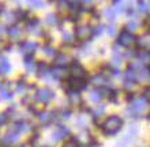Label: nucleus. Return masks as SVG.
Returning a JSON list of instances; mask_svg holds the SVG:
<instances>
[{
    "mask_svg": "<svg viewBox=\"0 0 150 147\" xmlns=\"http://www.w3.org/2000/svg\"><path fill=\"white\" fill-rule=\"evenodd\" d=\"M75 40L81 42V44H87L90 38L93 37V27L89 25H79L75 29Z\"/></svg>",
    "mask_w": 150,
    "mask_h": 147,
    "instance_id": "obj_3",
    "label": "nucleus"
},
{
    "mask_svg": "<svg viewBox=\"0 0 150 147\" xmlns=\"http://www.w3.org/2000/svg\"><path fill=\"white\" fill-rule=\"evenodd\" d=\"M67 99L72 106H76V105H79V103L82 102L81 93H78V91H68L67 93Z\"/></svg>",
    "mask_w": 150,
    "mask_h": 147,
    "instance_id": "obj_17",
    "label": "nucleus"
},
{
    "mask_svg": "<svg viewBox=\"0 0 150 147\" xmlns=\"http://www.w3.org/2000/svg\"><path fill=\"white\" fill-rule=\"evenodd\" d=\"M68 56L66 53H57L55 57V65L56 67H68Z\"/></svg>",
    "mask_w": 150,
    "mask_h": 147,
    "instance_id": "obj_18",
    "label": "nucleus"
},
{
    "mask_svg": "<svg viewBox=\"0 0 150 147\" xmlns=\"http://www.w3.org/2000/svg\"><path fill=\"white\" fill-rule=\"evenodd\" d=\"M147 4H149V8H150V1H147Z\"/></svg>",
    "mask_w": 150,
    "mask_h": 147,
    "instance_id": "obj_49",
    "label": "nucleus"
},
{
    "mask_svg": "<svg viewBox=\"0 0 150 147\" xmlns=\"http://www.w3.org/2000/svg\"><path fill=\"white\" fill-rule=\"evenodd\" d=\"M104 16L108 19V22L113 23V20L116 19V12H115L112 8H107V10L104 11Z\"/></svg>",
    "mask_w": 150,
    "mask_h": 147,
    "instance_id": "obj_31",
    "label": "nucleus"
},
{
    "mask_svg": "<svg viewBox=\"0 0 150 147\" xmlns=\"http://www.w3.org/2000/svg\"><path fill=\"white\" fill-rule=\"evenodd\" d=\"M36 117H37V121H38L40 125L47 127V125H49V124L53 123L56 120V113L49 112V110H41V112H38V115Z\"/></svg>",
    "mask_w": 150,
    "mask_h": 147,
    "instance_id": "obj_9",
    "label": "nucleus"
},
{
    "mask_svg": "<svg viewBox=\"0 0 150 147\" xmlns=\"http://www.w3.org/2000/svg\"><path fill=\"white\" fill-rule=\"evenodd\" d=\"M56 117H59V120H62V121H64V120H70V117H71V112L66 110V109H62L59 113H56Z\"/></svg>",
    "mask_w": 150,
    "mask_h": 147,
    "instance_id": "obj_32",
    "label": "nucleus"
},
{
    "mask_svg": "<svg viewBox=\"0 0 150 147\" xmlns=\"http://www.w3.org/2000/svg\"><path fill=\"white\" fill-rule=\"evenodd\" d=\"M111 8L116 12V15H117V14H124V12L127 11L126 3H124V1H120V0H115V1H112V7Z\"/></svg>",
    "mask_w": 150,
    "mask_h": 147,
    "instance_id": "obj_19",
    "label": "nucleus"
},
{
    "mask_svg": "<svg viewBox=\"0 0 150 147\" xmlns=\"http://www.w3.org/2000/svg\"><path fill=\"white\" fill-rule=\"evenodd\" d=\"M18 138H19L18 134H15V132L11 131V129H8V131L6 132V135L3 136V139H1V143H3L4 146H11V144L16 143Z\"/></svg>",
    "mask_w": 150,
    "mask_h": 147,
    "instance_id": "obj_15",
    "label": "nucleus"
},
{
    "mask_svg": "<svg viewBox=\"0 0 150 147\" xmlns=\"http://www.w3.org/2000/svg\"><path fill=\"white\" fill-rule=\"evenodd\" d=\"M146 105H147V101L143 98L142 96L141 97H135L134 101H131L128 103V106L124 110V115L130 119H138L142 116V113L145 112L146 109Z\"/></svg>",
    "mask_w": 150,
    "mask_h": 147,
    "instance_id": "obj_2",
    "label": "nucleus"
},
{
    "mask_svg": "<svg viewBox=\"0 0 150 147\" xmlns=\"http://www.w3.org/2000/svg\"><path fill=\"white\" fill-rule=\"evenodd\" d=\"M0 46H1V40H0Z\"/></svg>",
    "mask_w": 150,
    "mask_h": 147,
    "instance_id": "obj_50",
    "label": "nucleus"
},
{
    "mask_svg": "<svg viewBox=\"0 0 150 147\" xmlns=\"http://www.w3.org/2000/svg\"><path fill=\"white\" fill-rule=\"evenodd\" d=\"M143 23H145V26H147V27L150 29V14L146 15V18H145V20H143Z\"/></svg>",
    "mask_w": 150,
    "mask_h": 147,
    "instance_id": "obj_44",
    "label": "nucleus"
},
{
    "mask_svg": "<svg viewBox=\"0 0 150 147\" xmlns=\"http://www.w3.org/2000/svg\"><path fill=\"white\" fill-rule=\"evenodd\" d=\"M7 34H8V37H10V40L16 41V40H19L21 34H22V30H21L18 26H11V27L7 29Z\"/></svg>",
    "mask_w": 150,
    "mask_h": 147,
    "instance_id": "obj_22",
    "label": "nucleus"
},
{
    "mask_svg": "<svg viewBox=\"0 0 150 147\" xmlns=\"http://www.w3.org/2000/svg\"><path fill=\"white\" fill-rule=\"evenodd\" d=\"M147 121H150V113L147 115Z\"/></svg>",
    "mask_w": 150,
    "mask_h": 147,
    "instance_id": "obj_48",
    "label": "nucleus"
},
{
    "mask_svg": "<svg viewBox=\"0 0 150 147\" xmlns=\"http://www.w3.org/2000/svg\"><path fill=\"white\" fill-rule=\"evenodd\" d=\"M55 93L52 91L49 87H42V89H38L34 94V99H36L37 102H41L44 105H47L52 101V99L55 98Z\"/></svg>",
    "mask_w": 150,
    "mask_h": 147,
    "instance_id": "obj_7",
    "label": "nucleus"
},
{
    "mask_svg": "<svg viewBox=\"0 0 150 147\" xmlns=\"http://www.w3.org/2000/svg\"><path fill=\"white\" fill-rule=\"evenodd\" d=\"M105 30H107V34L108 36H115V33H116V26H115L113 23H109L107 26V27H105Z\"/></svg>",
    "mask_w": 150,
    "mask_h": 147,
    "instance_id": "obj_39",
    "label": "nucleus"
},
{
    "mask_svg": "<svg viewBox=\"0 0 150 147\" xmlns=\"http://www.w3.org/2000/svg\"><path fill=\"white\" fill-rule=\"evenodd\" d=\"M4 18H6V20L7 22H14L15 19V12H11V11H4Z\"/></svg>",
    "mask_w": 150,
    "mask_h": 147,
    "instance_id": "obj_38",
    "label": "nucleus"
},
{
    "mask_svg": "<svg viewBox=\"0 0 150 147\" xmlns=\"http://www.w3.org/2000/svg\"><path fill=\"white\" fill-rule=\"evenodd\" d=\"M89 99H90L93 103H97V105H98V102L103 99V97H101V94H100L98 90L94 89V90H91V91L89 93Z\"/></svg>",
    "mask_w": 150,
    "mask_h": 147,
    "instance_id": "obj_29",
    "label": "nucleus"
},
{
    "mask_svg": "<svg viewBox=\"0 0 150 147\" xmlns=\"http://www.w3.org/2000/svg\"><path fill=\"white\" fill-rule=\"evenodd\" d=\"M23 65H25V70L32 74V72L37 71L38 63H36V60H34L33 56H26V57H23Z\"/></svg>",
    "mask_w": 150,
    "mask_h": 147,
    "instance_id": "obj_16",
    "label": "nucleus"
},
{
    "mask_svg": "<svg viewBox=\"0 0 150 147\" xmlns=\"http://www.w3.org/2000/svg\"><path fill=\"white\" fill-rule=\"evenodd\" d=\"M116 44H117L119 46H123V48L128 49L137 44V37H135L132 33L127 32V30L123 29L122 32L119 33L117 38H116Z\"/></svg>",
    "mask_w": 150,
    "mask_h": 147,
    "instance_id": "obj_5",
    "label": "nucleus"
},
{
    "mask_svg": "<svg viewBox=\"0 0 150 147\" xmlns=\"http://www.w3.org/2000/svg\"><path fill=\"white\" fill-rule=\"evenodd\" d=\"M42 53L47 56V57H53V59H55L56 55H57L56 49L53 48V46H51V45H44L42 46Z\"/></svg>",
    "mask_w": 150,
    "mask_h": 147,
    "instance_id": "obj_28",
    "label": "nucleus"
},
{
    "mask_svg": "<svg viewBox=\"0 0 150 147\" xmlns=\"http://www.w3.org/2000/svg\"><path fill=\"white\" fill-rule=\"evenodd\" d=\"M28 4L29 7L34 8V10H40L44 7V1H40V0H30V1H28Z\"/></svg>",
    "mask_w": 150,
    "mask_h": 147,
    "instance_id": "obj_34",
    "label": "nucleus"
},
{
    "mask_svg": "<svg viewBox=\"0 0 150 147\" xmlns=\"http://www.w3.org/2000/svg\"><path fill=\"white\" fill-rule=\"evenodd\" d=\"M4 60H6V57H4V56H0V64H1V63H3V61H4Z\"/></svg>",
    "mask_w": 150,
    "mask_h": 147,
    "instance_id": "obj_47",
    "label": "nucleus"
},
{
    "mask_svg": "<svg viewBox=\"0 0 150 147\" xmlns=\"http://www.w3.org/2000/svg\"><path fill=\"white\" fill-rule=\"evenodd\" d=\"M40 20L37 19V18H34V19H29L28 20V25H26V30H28L29 33H37L36 30H40Z\"/></svg>",
    "mask_w": 150,
    "mask_h": 147,
    "instance_id": "obj_24",
    "label": "nucleus"
},
{
    "mask_svg": "<svg viewBox=\"0 0 150 147\" xmlns=\"http://www.w3.org/2000/svg\"><path fill=\"white\" fill-rule=\"evenodd\" d=\"M6 123V116L4 115H0V125H3Z\"/></svg>",
    "mask_w": 150,
    "mask_h": 147,
    "instance_id": "obj_45",
    "label": "nucleus"
},
{
    "mask_svg": "<svg viewBox=\"0 0 150 147\" xmlns=\"http://www.w3.org/2000/svg\"><path fill=\"white\" fill-rule=\"evenodd\" d=\"M135 87H137V83H135V82H127V80H124V82H123V89H124L126 91L131 93Z\"/></svg>",
    "mask_w": 150,
    "mask_h": 147,
    "instance_id": "obj_35",
    "label": "nucleus"
},
{
    "mask_svg": "<svg viewBox=\"0 0 150 147\" xmlns=\"http://www.w3.org/2000/svg\"><path fill=\"white\" fill-rule=\"evenodd\" d=\"M90 113L91 116H93V119H94V121L97 119H100V117H103L104 113H105V105H103V103H98L97 106H94V109H90Z\"/></svg>",
    "mask_w": 150,
    "mask_h": 147,
    "instance_id": "obj_23",
    "label": "nucleus"
},
{
    "mask_svg": "<svg viewBox=\"0 0 150 147\" xmlns=\"http://www.w3.org/2000/svg\"><path fill=\"white\" fill-rule=\"evenodd\" d=\"M139 27V23H138V20L137 19H130L128 22L126 23V26H124V30H127V32H130L134 34L135 30H138Z\"/></svg>",
    "mask_w": 150,
    "mask_h": 147,
    "instance_id": "obj_25",
    "label": "nucleus"
},
{
    "mask_svg": "<svg viewBox=\"0 0 150 147\" xmlns=\"http://www.w3.org/2000/svg\"><path fill=\"white\" fill-rule=\"evenodd\" d=\"M137 11H138V14H147L150 11L147 1H142V0L137 1Z\"/></svg>",
    "mask_w": 150,
    "mask_h": 147,
    "instance_id": "obj_27",
    "label": "nucleus"
},
{
    "mask_svg": "<svg viewBox=\"0 0 150 147\" xmlns=\"http://www.w3.org/2000/svg\"><path fill=\"white\" fill-rule=\"evenodd\" d=\"M138 127L137 125H130V128H128V131L123 135V138L120 140H117L116 142V144H115V147H130L131 143L134 142L137 138H138Z\"/></svg>",
    "mask_w": 150,
    "mask_h": 147,
    "instance_id": "obj_4",
    "label": "nucleus"
},
{
    "mask_svg": "<svg viewBox=\"0 0 150 147\" xmlns=\"http://www.w3.org/2000/svg\"><path fill=\"white\" fill-rule=\"evenodd\" d=\"M25 90H26V84L23 83V82H19V83L16 84V89H15V91L18 93V94H23Z\"/></svg>",
    "mask_w": 150,
    "mask_h": 147,
    "instance_id": "obj_40",
    "label": "nucleus"
},
{
    "mask_svg": "<svg viewBox=\"0 0 150 147\" xmlns=\"http://www.w3.org/2000/svg\"><path fill=\"white\" fill-rule=\"evenodd\" d=\"M10 72H11V64H10V61H8L7 59H6L3 63L0 64V75L6 76V75H8Z\"/></svg>",
    "mask_w": 150,
    "mask_h": 147,
    "instance_id": "obj_26",
    "label": "nucleus"
},
{
    "mask_svg": "<svg viewBox=\"0 0 150 147\" xmlns=\"http://www.w3.org/2000/svg\"><path fill=\"white\" fill-rule=\"evenodd\" d=\"M142 97L146 99V101H149V102H150V86H146V87L143 89Z\"/></svg>",
    "mask_w": 150,
    "mask_h": 147,
    "instance_id": "obj_42",
    "label": "nucleus"
},
{
    "mask_svg": "<svg viewBox=\"0 0 150 147\" xmlns=\"http://www.w3.org/2000/svg\"><path fill=\"white\" fill-rule=\"evenodd\" d=\"M62 40H63L64 44L70 45L71 44V41H72V38H71V36H70V33L68 32H62Z\"/></svg>",
    "mask_w": 150,
    "mask_h": 147,
    "instance_id": "obj_37",
    "label": "nucleus"
},
{
    "mask_svg": "<svg viewBox=\"0 0 150 147\" xmlns=\"http://www.w3.org/2000/svg\"><path fill=\"white\" fill-rule=\"evenodd\" d=\"M4 30H6V27H4L3 25H0V34H1V33H4Z\"/></svg>",
    "mask_w": 150,
    "mask_h": 147,
    "instance_id": "obj_46",
    "label": "nucleus"
},
{
    "mask_svg": "<svg viewBox=\"0 0 150 147\" xmlns=\"http://www.w3.org/2000/svg\"><path fill=\"white\" fill-rule=\"evenodd\" d=\"M123 125H124V120L117 115H112L104 120V123H101L100 129L105 136H115L122 131Z\"/></svg>",
    "mask_w": 150,
    "mask_h": 147,
    "instance_id": "obj_1",
    "label": "nucleus"
},
{
    "mask_svg": "<svg viewBox=\"0 0 150 147\" xmlns=\"http://www.w3.org/2000/svg\"><path fill=\"white\" fill-rule=\"evenodd\" d=\"M37 48H38V44H37V42H34V41H28V40L19 42V46H18L19 52L25 57H26V56H33V53L37 51Z\"/></svg>",
    "mask_w": 150,
    "mask_h": 147,
    "instance_id": "obj_8",
    "label": "nucleus"
},
{
    "mask_svg": "<svg viewBox=\"0 0 150 147\" xmlns=\"http://www.w3.org/2000/svg\"><path fill=\"white\" fill-rule=\"evenodd\" d=\"M12 98H14V94H12L10 90H8V91L0 93V99H4V101H11Z\"/></svg>",
    "mask_w": 150,
    "mask_h": 147,
    "instance_id": "obj_36",
    "label": "nucleus"
},
{
    "mask_svg": "<svg viewBox=\"0 0 150 147\" xmlns=\"http://www.w3.org/2000/svg\"><path fill=\"white\" fill-rule=\"evenodd\" d=\"M59 10H64V7H68V1H57Z\"/></svg>",
    "mask_w": 150,
    "mask_h": 147,
    "instance_id": "obj_43",
    "label": "nucleus"
},
{
    "mask_svg": "<svg viewBox=\"0 0 150 147\" xmlns=\"http://www.w3.org/2000/svg\"><path fill=\"white\" fill-rule=\"evenodd\" d=\"M51 70H52V78H53V79L62 80L64 76H66V68H63V67H56V65H53Z\"/></svg>",
    "mask_w": 150,
    "mask_h": 147,
    "instance_id": "obj_21",
    "label": "nucleus"
},
{
    "mask_svg": "<svg viewBox=\"0 0 150 147\" xmlns=\"http://www.w3.org/2000/svg\"><path fill=\"white\" fill-rule=\"evenodd\" d=\"M68 75L70 78H76V79H87V72L85 70L82 64L74 60L71 63L68 64Z\"/></svg>",
    "mask_w": 150,
    "mask_h": 147,
    "instance_id": "obj_6",
    "label": "nucleus"
},
{
    "mask_svg": "<svg viewBox=\"0 0 150 147\" xmlns=\"http://www.w3.org/2000/svg\"><path fill=\"white\" fill-rule=\"evenodd\" d=\"M104 30H105V26L98 23L97 26H94V27H93V37H100L104 33Z\"/></svg>",
    "mask_w": 150,
    "mask_h": 147,
    "instance_id": "obj_33",
    "label": "nucleus"
},
{
    "mask_svg": "<svg viewBox=\"0 0 150 147\" xmlns=\"http://www.w3.org/2000/svg\"><path fill=\"white\" fill-rule=\"evenodd\" d=\"M89 82L93 86H96L97 89H100V87H103V86H108V76L105 74H103V72H97V74H94V75L91 76Z\"/></svg>",
    "mask_w": 150,
    "mask_h": 147,
    "instance_id": "obj_13",
    "label": "nucleus"
},
{
    "mask_svg": "<svg viewBox=\"0 0 150 147\" xmlns=\"http://www.w3.org/2000/svg\"><path fill=\"white\" fill-rule=\"evenodd\" d=\"M37 75H38V78L45 80L53 79L52 78V70L45 63H38V65H37Z\"/></svg>",
    "mask_w": 150,
    "mask_h": 147,
    "instance_id": "obj_14",
    "label": "nucleus"
},
{
    "mask_svg": "<svg viewBox=\"0 0 150 147\" xmlns=\"http://www.w3.org/2000/svg\"><path fill=\"white\" fill-rule=\"evenodd\" d=\"M76 127L82 128V129H85V128H86V119H85L83 116H81V117L78 119V121H76Z\"/></svg>",
    "mask_w": 150,
    "mask_h": 147,
    "instance_id": "obj_41",
    "label": "nucleus"
},
{
    "mask_svg": "<svg viewBox=\"0 0 150 147\" xmlns=\"http://www.w3.org/2000/svg\"><path fill=\"white\" fill-rule=\"evenodd\" d=\"M123 57H124V56L122 55V52L119 51V45L115 44L113 46H112V57H111L109 65H111L112 68H119L123 61Z\"/></svg>",
    "mask_w": 150,
    "mask_h": 147,
    "instance_id": "obj_11",
    "label": "nucleus"
},
{
    "mask_svg": "<svg viewBox=\"0 0 150 147\" xmlns=\"http://www.w3.org/2000/svg\"><path fill=\"white\" fill-rule=\"evenodd\" d=\"M67 136H70V128L66 127V125H59V127L55 128V131L52 132L51 139H52V142L57 143L60 140L66 139Z\"/></svg>",
    "mask_w": 150,
    "mask_h": 147,
    "instance_id": "obj_10",
    "label": "nucleus"
},
{
    "mask_svg": "<svg viewBox=\"0 0 150 147\" xmlns=\"http://www.w3.org/2000/svg\"><path fill=\"white\" fill-rule=\"evenodd\" d=\"M150 79V65L141 70L139 72H137V82H146Z\"/></svg>",
    "mask_w": 150,
    "mask_h": 147,
    "instance_id": "obj_20",
    "label": "nucleus"
},
{
    "mask_svg": "<svg viewBox=\"0 0 150 147\" xmlns=\"http://www.w3.org/2000/svg\"><path fill=\"white\" fill-rule=\"evenodd\" d=\"M11 131H14L15 134L21 135V134H25V132H28L32 129V124L29 123V121H25V120H19V121H15V123L11 125L10 128Z\"/></svg>",
    "mask_w": 150,
    "mask_h": 147,
    "instance_id": "obj_12",
    "label": "nucleus"
},
{
    "mask_svg": "<svg viewBox=\"0 0 150 147\" xmlns=\"http://www.w3.org/2000/svg\"><path fill=\"white\" fill-rule=\"evenodd\" d=\"M44 22L48 25V26H55V25H57V15H55V14H47L45 15V18H44Z\"/></svg>",
    "mask_w": 150,
    "mask_h": 147,
    "instance_id": "obj_30",
    "label": "nucleus"
}]
</instances>
